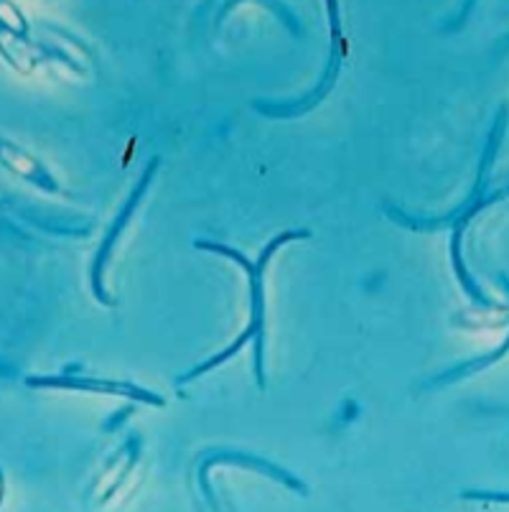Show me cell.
Masks as SVG:
<instances>
[{"instance_id": "obj_5", "label": "cell", "mask_w": 509, "mask_h": 512, "mask_svg": "<svg viewBox=\"0 0 509 512\" xmlns=\"http://www.w3.org/2000/svg\"><path fill=\"white\" fill-rule=\"evenodd\" d=\"M219 464H235V467L250 469V472H258V474H265V477L275 479V482L286 484L288 490L298 492V495H308V487L301 482V479L293 477V474L288 472V469H283V467H278V464H273V462H268V459H263V456L242 454V451H214V454H209L207 459H204L202 467H199V484H202L204 497H207V502L212 507H217V502H214L212 490H209V472H212L214 467H219Z\"/></svg>"}, {"instance_id": "obj_10", "label": "cell", "mask_w": 509, "mask_h": 512, "mask_svg": "<svg viewBox=\"0 0 509 512\" xmlns=\"http://www.w3.org/2000/svg\"><path fill=\"white\" fill-rule=\"evenodd\" d=\"M454 321L459 324V329H489V327L502 329L504 324H507V309H504L502 304H492V306L479 304L476 309L456 314Z\"/></svg>"}, {"instance_id": "obj_3", "label": "cell", "mask_w": 509, "mask_h": 512, "mask_svg": "<svg viewBox=\"0 0 509 512\" xmlns=\"http://www.w3.org/2000/svg\"><path fill=\"white\" fill-rule=\"evenodd\" d=\"M158 166H161V158L153 156L151 161H148L143 176L138 179V184H135V189L130 192V197L123 202V209L118 212V217H115V222L110 225L107 235L102 237L100 250H97L95 260H92V271H90L92 293H95V299L100 301V304L110 306V309H112V306H118V299H115V296H110V293H107V288H105V271H107V265H110L112 250H115V245L120 242L123 232L128 230L130 220H133V214L138 212V207L143 204V197H146L148 186H151L153 176H156V171H158Z\"/></svg>"}, {"instance_id": "obj_11", "label": "cell", "mask_w": 509, "mask_h": 512, "mask_svg": "<svg viewBox=\"0 0 509 512\" xmlns=\"http://www.w3.org/2000/svg\"><path fill=\"white\" fill-rule=\"evenodd\" d=\"M504 352H507V342L499 344L497 352H492V355H484V357H476V360L471 362H464V365L459 367H448L446 372H441V375H436L431 380V388H436V385H451V383H459V380H464L466 375H474V372H482L484 367H492L494 362H499L504 357Z\"/></svg>"}, {"instance_id": "obj_8", "label": "cell", "mask_w": 509, "mask_h": 512, "mask_svg": "<svg viewBox=\"0 0 509 512\" xmlns=\"http://www.w3.org/2000/svg\"><path fill=\"white\" fill-rule=\"evenodd\" d=\"M0 57L21 74H31L46 59L36 41H31L28 36H16L6 29H0Z\"/></svg>"}, {"instance_id": "obj_1", "label": "cell", "mask_w": 509, "mask_h": 512, "mask_svg": "<svg viewBox=\"0 0 509 512\" xmlns=\"http://www.w3.org/2000/svg\"><path fill=\"white\" fill-rule=\"evenodd\" d=\"M308 237H311V232L308 230L280 232L278 237H273V240L265 245V250L260 253V258L255 260V263H252L250 258H245L240 250L230 248V245H219V242H212V240L196 242V248L199 250H207V253H217V255H222V258L235 260L242 271H245L247 283H250V324H247L245 332H242L240 337L230 344V347L222 349V352H217L214 357L199 362V365L191 367L189 372H184V375L176 377V385H189L191 380H196V377L207 375V372H212L214 367L224 365L227 360H232L235 355H240L242 347H245V344L252 339V344H255V347H252L255 349V360H252V365H255V380H258V388L265 390V385H268V377H265V273H268V265H270V260H273V255L278 253L283 245H288V242H296V240H308Z\"/></svg>"}, {"instance_id": "obj_4", "label": "cell", "mask_w": 509, "mask_h": 512, "mask_svg": "<svg viewBox=\"0 0 509 512\" xmlns=\"http://www.w3.org/2000/svg\"><path fill=\"white\" fill-rule=\"evenodd\" d=\"M28 388H49V390H77V393H97L115 395V398L133 400L151 408H166V398L143 385L128 383V380H110V377H92L67 372V375H46V377H26Z\"/></svg>"}, {"instance_id": "obj_12", "label": "cell", "mask_w": 509, "mask_h": 512, "mask_svg": "<svg viewBox=\"0 0 509 512\" xmlns=\"http://www.w3.org/2000/svg\"><path fill=\"white\" fill-rule=\"evenodd\" d=\"M0 29L11 31L16 36H28V21L11 0H0Z\"/></svg>"}, {"instance_id": "obj_7", "label": "cell", "mask_w": 509, "mask_h": 512, "mask_svg": "<svg viewBox=\"0 0 509 512\" xmlns=\"http://www.w3.org/2000/svg\"><path fill=\"white\" fill-rule=\"evenodd\" d=\"M41 31L46 34L44 41H36L44 51L46 59H54V62H62L64 67H69L72 72L84 74L87 69L95 67V57H92V51L82 44L79 39H74L72 34L67 31L56 29L51 23H44Z\"/></svg>"}, {"instance_id": "obj_2", "label": "cell", "mask_w": 509, "mask_h": 512, "mask_svg": "<svg viewBox=\"0 0 509 512\" xmlns=\"http://www.w3.org/2000/svg\"><path fill=\"white\" fill-rule=\"evenodd\" d=\"M326 8H329V23H331V51L329 62H326V72L321 77L319 85L314 87V92H308L306 97L293 102H255V110H260L268 118H298V115H306L308 110H314L331 90H334L339 72H342V64L347 59V39L342 36V18H339V3L336 0H326Z\"/></svg>"}, {"instance_id": "obj_9", "label": "cell", "mask_w": 509, "mask_h": 512, "mask_svg": "<svg viewBox=\"0 0 509 512\" xmlns=\"http://www.w3.org/2000/svg\"><path fill=\"white\" fill-rule=\"evenodd\" d=\"M140 459V439L138 436H130L128 441H125V446H120V451L110 459V467H107L105 472V492L100 495V505H107V502L112 500V497L118 495L120 487H123L125 482H128V477L133 474L135 464H138Z\"/></svg>"}, {"instance_id": "obj_6", "label": "cell", "mask_w": 509, "mask_h": 512, "mask_svg": "<svg viewBox=\"0 0 509 512\" xmlns=\"http://www.w3.org/2000/svg\"><path fill=\"white\" fill-rule=\"evenodd\" d=\"M0 164L3 169L11 171L13 176L23 179L26 184L36 186L41 192L49 194H64L62 184L51 176V171L41 164V158H36L34 153L21 148L18 143L6 141V138H0Z\"/></svg>"}, {"instance_id": "obj_13", "label": "cell", "mask_w": 509, "mask_h": 512, "mask_svg": "<svg viewBox=\"0 0 509 512\" xmlns=\"http://www.w3.org/2000/svg\"><path fill=\"white\" fill-rule=\"evenodd\" d=\"M3 497H6V477H3V469H0V505H3Z\"/></svg>"}]
</instances>
